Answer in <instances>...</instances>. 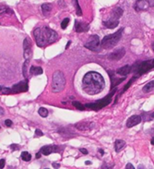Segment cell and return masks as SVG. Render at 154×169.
<instances>
[{"mask_svg":"<svg viewBox=\"0 0 154 169\" xmlns=\"http://www.w3.org/2000/svg\"><path fill=\"white\" fill-rule=\"evenodd\" d=\"M116 92V88H115L113 90V92H110V94L107 95L106 97H104L101 100H99L98 102H95V103H92V104H87V105H85L84 106L85 107H88L91 110H95V111H98L103 107H105L106 106H108L110 103L112 102V96L114 94V92Z\"/></svg>","mask_w":154,"mask_h":169,"instance_id":"cell-6","label":"cell"},{"mask_svg":"<svg viewBox=\"0 0 154 169\" xmlns=\"http://www.w3.org/2000/svg\"><path fill=\"white\" fill-rule=\"evenodd\" d=\"M83 90L90 95H95L100 93L105 87V80L98 72L90 71L85 74L82 80Z\"/></svg>","mask_w":154,"mask_h":169,"instance_id":"cell-1","label":"cell"},{"mask_svg":"<svg viewBox=\"0 0 154 169\" xmlns=\"http://www.w3.org/2000/svg\"><path fill=\"white\" fill-rule=\"evenodd\" d=\"M5 164H6L5 159H1V160H0V169H2V168L5 167Z\"/></svg>","mask_w":154,"mask_h":169,"instance_id":"cell-30","label":"cell"},{"mask_svg":"<svg viewBox=\"0 0 154 169\" xmlns=\"http://www.w3.org/2000/svg\"><path fill=\"white\" fill-rule=\"evenodd\" d=\"M34 39L39 47H45L55 42L58 38L57 32L49 27H37L33 31Z\"/></svg>","mask_w":154,"mask_h":169,"instance_id":"cell-2","label":"cell"},{"mask_svg":"<svg viewBox=\"0 0 154 169\" xmlns=\"http://www.w3.org/2000/svg\"><path fill=\"white\" fill-rule=\"evenodd\" d=\"M126 55V49L124 47H121V48H118L116 50H114L113 52H112L108 58L112 61H117V60H120L121 58H124V55Z\"/></svg>","mask_w":154,"mask_h":169,"instance_id":"cell-9","label":"cell"},{"mask_svg":"<svg viewBox=\"0 0 154 169\" xmlns=\"http://www.w3.org/2000/svg\"><path fill=\"white\" fill-rule=\"evenodd\" d=\"M69 21H70L69 18H64V20L62 21V22H61V28H62L63 30H65L66 28L67 27V25H69Z\"/></svg>","mask_w":154,"mask_h":169,"instance_id":"cell-26","label":"cell"},{"mask_svg":"<svg viewBox=\"0 0 154 169\" xmlns=\"http://www.w3.org/2000/svg\"><path fill=\"white\" fill-rule=\"evenodd\" d=\"M75 127L80 130H90L93 128V123L92 122H80L76 124Z\"/></svg>","mask_w":154,"mask_h":169,"instance_id":"cell-15","label":"cell"},{"mask_svg":"<svg viewBox=\"0 0 154 169\" xmlns=\"http://www.w3.org/2000/svg\"><path fill=\"white\" fill-rule=\"evenodd\" d=\"M99 152H100V154H101V155H103V154H104V152H103V150L100 149V150H99Z\"/></svg>","mask_w":154,"mask_h":169,"instance_id":"cell-39","label":"cell"},{"mask_svg":"<svg viewBox=\"0 0 154 169\" xmlns=\"http://www.w3.org/2000/svg\"><path fill=\"white\" fill-rule=\"evenodd\" d=\"M126 168H127V169H135V167H134V165L132 164H127Z\"/></svg>","mask_w":154,"mask_h":169,"instance_id":"cell-34","label":"cell"},{"mask_svg":"<svg viewBox=\"0 0 154 169\" xmlns=\"http://www.w3.org/2000/svg\"><path fill=\"white\" fill-rule=\"evenodd\" d=\"M0 128H1V127H0Z\"/></svg>","mask_w":154,"mask_h":169,"instance_id":"cell-45","label":"cell"},{"mask_svg":"<svg viewBox=\"0 0 154 169\" xmlns=\"http://www.w3.org/2000/svg\"><path fill=\"white\" fill-rule=\"evenodd\" d=\"M41 153L44 155H50L51 154L54 153V146L51 145H46L42 147L41 149Z\"/></svg>","mask_w":154,"mask_h":169,"instance_id":"cell-18","label":"cell"},{"mask_svg":"<svg viewBox=\"0 0 154 169\" xmlns=\"http://www.w3.org/2000/svg\"><path fill=\"white\" fill-rule=\"evenodd\" d=\"M21 158H22V160L25 161V162H29V161H31L32 160V155L29 154L28 152H23L21 154Z\"/></svg>","mask_w":154,"mask_h":169,"instance_id":"cell-24","label":"cell"},{"mask_svg":"<svg viewBox=\"0 0 154 169\" xmlns=\"http://www.w3.org/2000/svg\"><path fill=\"white\" fill-rule=\"evenodd\" d=\"M152 69H153V60H147L134 64L133 67H131V71H133L136 74V77L138 78L141 76V75L149 72Z\"/></svg>","mask_w":154,"mask_h":169,"instance_id":"cell-5","label":"cell"},{"mask_svg":"<svg viewBox=\"0 0 154 169\" xmlns=\"http://www.w3.org/2000/svg\"><path fill=\"white\" fill-rule=\"evenodd\" d=\"M102 24H103L105 27H106V28H108V29H113V28H115V27L118 26V24H119V20H118V18H112V17H111V18H109V20L104 21L102 22Z\"/></svg>","mask_w":154,"mask_h":169,"instance_id":"cell-14","label":"cell"},{"mask_svg":"<svg viewBox=\"0 0 154 169\" xmlns=\"http://www.w3.org/2000/svg\"><path fill=\"white\" fill-rule=\"evenodd\" d=\"M72 105H73L75 107L78 108L79 110H81V111H82V110H84V109H85V106H84L83 105H81L80 102H76V101H74V102L72 103Z\"/></svg>","mask_w":154,"mask_h":169,"instance_id":"cell-27","label":"cell"},{"mask_svg":"<svg viewBox=\"0 0 154 169\" xmlns=\"http://www.w3.org/2000/svg\"><path fill=\"white\" fill-rule=\"evenodd\" d=\"M147 2H148V4H149V6H150V7H153V4H154L153 0H147Z\"/></svg>","mask_w":154,"mask_h":169,"instance_id":"cell-35","label":"cell"},{"mask_svg":"<svg viewBox=\"0 0 154 169\" xmlns=\"http://www.w3.org/2000/svg\"><path fill=\"white\" fill-rule=\"evenodd\" d=\"M70 44H71V42H70V41H69V43H67V44H66V48H67V47H69V46L70 45Z\"/></svg>","mask_w":154,"mask_h":169,"instance_id":"cell-40","label":"cell"},{"mask_svg":"<svg viewBox=\"0 0 154 169\" xmlns=\"http://www.w3.org/2000/svg\"><path fill=\"white\" fill-rule=\"evenodd\" d=\"M29 63H30V60L29 59H25V62L23 64V67H22V71H23V76L25 79H28V66Z\"/></svg>","mask_w":154,"mask_h":169,"instance_id":"cell-23","label":"cell"},{"mask_svg":"<svg viewBox=\"0 0 154 169\" xmlns=\"http://www.w3.org/2000/svg\"><path fill=\"white\" fill-rule=\"evenodd\" d=\"M84 46L91 51L100 52L102 49V46H101V41H100L99 36L96 34L91 35L88 39V41L84 44Z\"/></svg>","mask_w":154,"mask_h":169,"instance_id":"cell-7","label":"cell"},{"mask_svg":"<svg viewBox=\"0 0 154 169\" xmlns=\"http://www.w3.org/2000/svg\"><path fill=\"white\" fill-rule=\"evenodd\" d=\"M4 114V109L2 107H0V115H3Z\"/></svg>","mask_w":154,"mask_h":169,"instance_id":"cell-37","label":"cell"},{"mask_svg":"<svg viewBox=\"0 0 154 169\" xmlns=\"http://www.w3.org/2000/svg\"><path fill=\"white\" fill-rule=\"evenodd\" d=\"M30 73L32 75H33V76H37V75L43 74V71L41 67H34V66H32V67H31V69H30Z\"/></svg>","mask_w":154,"mask_h":169,"instance_id":"cell-20","label":"cell"},{"mask_svg":"<svg viewBox=\"0 0 154 169\" xmlns=\"http://www.w3.org/2000/svg\"><path fill=\"white\" fill-rule=\"evenodd\" d=\"M52 8H53V7L49 3H45V4L42 5V10H43V12L44 15L49 14V12H51V10H52Z\"/></svg>","mask_w":154,"mask_h":169,"instance_id":"cell-21","label":"cell"},{"mask_svg":"<svg viewBox=\"0 0 154 169\" xmlns=\"http://www.w3.org/2000/svg\"><path fill=\"white\" fill-rule=\"evenodd\" d=\"M151 144L154 145V139L153 138H151Z\"/></svg>","mask_w":154,"mask_h":169,"instance_id":"cell-41","label":"cell"},{"mask_svg":"<svg viewBox=\"0 0 154 169\" xmlns=\"http://www.w3.org/2000/svg\"><path fill=\"white\" fill-rule=\"evenodd\" d=\"M75 30L77 32H86L90 30V25L88 23L75 21Z\"/></svg>","mask_w":154,"mask_h":169,"instance_id":"cell-11","label":"cell"},{"mask_svg":"<svg viewBox=\"0 0 154 169\" xmlns=\"http://www.w3.org/2000/svg\"><path fill=\"white\" fill-rule=\"evenodd\" d=\"M154 89V80H151L150 82L147 83L145 86L143 87V92H150Z\"/></svg>","mask_w":154,"mask_h":169,"instance_id":"cell-22","label":"cell"},{"mask_svg":"<svg viewBox=\"0 0 154 169\" xmlns=\"http://www.w3.org/2000/svg\"><path fill=\"white\" fill-rule=\"evenodd\" d=\"M142 118L139 115H135V116H132L130 117L127 121V128H133L135 126L139 125L140 122H141Z\"/></svg>","mask_w":154,"mask_h":169,"instance_id":"cell-13","label":"cell"},{"mask_svg":"<svg viewBox=\"0 0 154 169\" xmlns=\"http://www.w3.org/2000/svg\"><path fill=\"white\" fill-rule=\"evenodd\" d=\"M35 135H36V136H43V133L42 132L40 129H36V130H35Z\"/></svg>","mask_w":154,"mask_h":169,"instance_id":"cell-31","label":"cell"},{"mask_svg":"<svg viewBox=\"0 0 154 169\" xmlns=\"http://www.w3.org/2000/svg\"><path fill=\"white\" fill-rule=\"evenodd\" d=\"M38 113L42 117H48V110L44 107H41L39 110H38Z\"/></svg>","mask_w":154,"mask_h":169,"instance_id":"cell-25","label":"cell"},{"mask_svg":"<svg viewBox=\"0 0 154 169\" xmlns=\"http://www.w3.org/2000/svg\"><path fill=\"white\" fill-rule=\"evenodd\" d=\"M1 88H2V87H1V86H0V91H1Z\"/></svg>","mask_w":154,"mask_h":169,"instance_id":"cell-44","label":"cell"},{"mask_svg":"<svg viewBox=\"0 0 154 169\" xmlns=\"http://www.w3.org/2000/svg\"><path fill=\"white\" fill-rule=\"evenodd\" d=\"M53 166L55 168H59L60 167V165L59 164H56V163H53Z\"/></svg>","mask_w":154,"mask_h":169,"instance_id":"cell-36","label":"cell"},{"mask_svg":"<svg viewBox=\"0 0 154 169\" xmlns=\"http://www.w3.org/2000/svg\"><path fill=\"white\" fill-rule=\"evenodd\" d=\"M150 6L147 2V0H137L134 5V9L138 12H140L142 10H146Z\"/></svg>","mask_w":154,"mask_h":169,"instance_id":"cell-12","label":"cell"},{"mask_svg":"<svg viewBox=\"0 0 154 169\" xmlns=\"http://www.w3.org/2000/svg\"><path fill=\"white\" fill-rule=\"evenodd\" d=\"M130 72H131V66H128V65L124 66V67H122L116 70V73L121 75V76H127V75H128Z\"/></svg>","mask_w":154,"mask_h":169,"instance_id":"cell-16","label":"cell"},{"mask_svg":"<svg viewBox=\"0 0 154 169\" xmlns=\"http://www.w3.org/2000/svg\"><path fill=\"white\" fill-rule=\"evenodd\" d=\"M126 146V142L123 139H116L115 140V143H114V149H115V152L119 153L121 150H123Z\"/></svg>","mask_w":154,"mask_h":169,"instance_id":"cell-17","label":"cell"},{"mask_svg":"<svg viewBox=\"0 0 154 169\" xmlns=\"http://www.w3.org/2000/svg\"><path fill=\"white\" fill-rule=\"evenodd\" d=\"M40 157H41V154H40V153H37V154H36V158L39 159Z\"/></svg>","mask_w":154,"mask_h":169,"instance_id":"cell-38","label":"cell"},{"mask_svg":"<svg viewBox=\"0 0 154 169\" xmlns=\"http://www.w3.org/2000/svg\"><path fill=\"white\" fill-rule=\"evenodd\" d=\"M91 162H90V161H87L86 162V165H91Z\"/></svg>","mask_w":154,"mask_h":169,"instance_id":"cell-42","label":"cell"},{"mask_svg":"<svg viewBox=\"0 0 154 169\" xmlns=\"http://www.w3.org/2000/svg\"><path fill=\"white\" fill-rule=\"evenodd\" d=\"M123 28L119 29L117 32H115L113 34H109L107 36L103 37V39L101 42V46L102 48L104 49H111L113 47H114L116 45L119 41L121 40V37H122V33H123Z\"/></svg>","mask_w":154,"mask_h":169,"instance_id":"cell-3","label":"cell"},{"mask_svg":"<svg viewBox=\"0 0 154 169\" xmlns=\"http://www.w3.org/2000/svg\"><path fill=\"white\" fill-rule=\"evenodd\" d=\"M137 80V77H133V78H132V79L130 80V81H129V82H128V83L127 84V85H126V87L124 88V92H126V91H127V89H128V88L130 87V85H131V84H132V83L134 82V80Z\"/></svg>","mask_w":154,"mask_h":169,"instance_id":"cell-28","label":"cell"},{"mask_svg":"<svg viewBox=\"0 0 154 169\" xmlns=\"http://www.w3.org/2000/svg\"><path fill=\"white\" fill-rule=\"evenodd\" d=\"M29 89V85H28V81L27 80H23L21 81L15 85H13V87L11 89H9V93H20V92H27Z\"/></svg>","mask_w":154,"mask_h":169,"instance_id":"cell-8","label":"cell"},{"mask_svg":"<svg viewBox=\"0 0 154 169\" xmlns=\"http://www.w3.org/2000/svg\"><path fill=\"white\" fill-rule=\"evenodd\" d=\"M138 168H144V166H142V165H139V166Z\"/></svg>","mask_w":154,"mask_h":169,"instance_id":"cell-43","label":"cell"},{"mask_svg":"<svg viewBox=\"0 0 154 169\" xmlns=\"http://www.w3.org/2000/svg\"><path fill=\"white\" fill-rule=\"evenodd\" d=\"M23 49H24V58L30 60L32 55V50L31 40L29 38H25L23 41Z\"/></svg>","mask_w":154,"mask_h":169,"instance_id":"cell-10","label":"cell"},{"mask_svg":"<svg viewBox=\"0 0 154 169\" xmlns=\"http://www.w3.org/2000/svg\"><path fill=\"white\" fill-rule=\"evenodd\" d=\"M9 148L12 149L13 151H15V150H18V146L17 144H11L10 146H9Z\"/></svg>","mask_w":154,"mask_h":169,"instance_id":"cell-32","label":"cell"},{"mask_svg":"<svg viewBox=\"0 0 154 169\" xmlns=\"http://www.w3.org/2000/svg\"><path fill=\"white\" fill-rule=\"evenodd\" d=\"M12 121L10 120V119H6L5 120V125L7 126V127H11L12 126Z\"/></svg>","mask_w":154,"mask_h":169,"instance_id":"cell-29","label":"cell"},{"mask_svg":"<svg viewBox=\"0 0 154 169\" xmlns=\"http://www.w3.org/2000/svg\"><path fill=\"white\" fill-rule=\"evenodd\" d=\"M66 86V78L62 71L57 70L53 74L52 91L54 92H59L64 90Z\"/></svg>","mask_w":154,"mask_h":169,"instance_id":"cell-4","label":"cell"},{"mask_svg":"<svg viewBox=\"0 0 154 169\" xmlns=\"http://www.w3.org/2000/svg\"><path fill=\"white\" fill-rule=\"evenodd\" d=\"M80 151L83 154H85V155H87V154H89L87 150H86V149H83V148H80Z\"/></svg>","mask_w":154,"mask_h":169,"instance_id":"cell-33","label":"cell"},{"mask_svg":"<svg viewBox=\"0 0 154 169\" xmlns=\"http://www.w3.org/2000/svg\"><path fill=\"white\" fill-rule=\"evenodd\" d=\"M123 9L121 7H116V8H114L113 12H112V18H119L123 16Z\"/></svg>","mask_w":154,"mask_h":169,"instance_id":"cell-19","label":"cell"}]
</instances>
